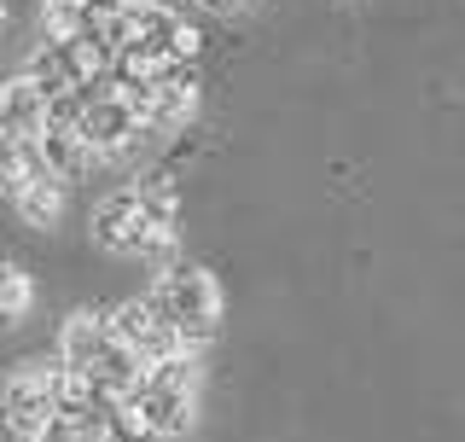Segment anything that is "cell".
<instances>
[{"instance_id": "8", "label": "cell", "mask_w": 465, "mask_h": 442, "mask_svg": "<svg viewBox=\"0 0 465 442\" xmlns=\"http://www.w3.org/2000/svg\"><path fill=\"white\" fill-rule=\"evenodd\" d=\"M0 135L12 140H41L47 135V99L29 76H6L0 82Z\"/></svg>"}, {"instance_id": "3", "label": "cell", "mask_w": 465, "mask_h": 442, "mask_svg": "<svg viewBox=\"0 0 465 442\" xmlns=\"http://www.w3.org/2000/svg\"><path fill=\"white\" fill-rule=\"evenodd\" d=\"M0 425L12 442H41L58 425V402H53V361L47 367H18L0 385Z\"/></svg>"}, {"instance_id": "14", "label": "cell", "mask_w": 465, "mask_h": 442, "mask_svg": "<svg viewBox=\"0 0 465 442\" xmlns=\"http://www.w3.org/2000/svg\"><path fill=\"white\" fill-rule=\"evenodd\" d=\"M203 6H215V12H239V6H251V0H203Z\"/></svg>"}, {"instance_id": "4", "label": "cell", "mask_w": 465, "mask_h": 442, "mask_svg": "<svg viewBox=\"0 0 465 442\" xmlns=\"http://www.w3.org/2000/svg\"><path fill=\"white\" fill-rule=\"evenodd\" d=\"M87 233H94V245L116 250V256H145V245L157 239L163 227H152L140 210V193L134 186H116L94 204V216H87Z\"/></svg>"}, {"instance_id": "10", "label": "cell", "mask_w": 465, "mask_h": 442, "mask_svg": "<svg viewBox=\"0 0 465 442\" xmlns=\"http://www.w3.org/2000/svg\"><path fill=\"white\" fill-rule=\"evenodd\" d=\"M134 193H140V210H145L152 227L181 233V186H174V175L152 169V175H140V181H134Z\"/></svg>"}, {"instance_id": "15", "label": "cell", "mask_w": 465, "mask_h": 442, "mask_svg": "<svg viewBox=\"0 0 465 442\" xmlns=\"http://www.w3.org/2000/svg\"><path fill=\"white\" fill-rule=\"evenodd\" d=\"M0 24H6V0H0Z\"/></svg>"}, {"instance_id": "6", "label": "cell", "mask_w": 465, "mask_h": 442, "mask_svg": "<svg viewBox=\"0 0 465 442\" xmlns=\"http://www.w3.org/2000/svg\"><path fill=\"white\" fill-rule=\"evenodd\" d=\"M111 315H94V308H76V315H70L64 320V332H58V367H70V373H94V367H99V356H105V349H111Z\"/></svg>"}, {"instance_id": "2", "label": "cell", "mask_w": 465, "mask_h": 442, "mask_svg": "<svg viewBox=\"0 0 465 442\" xmlns=\"http://www.w3.org/2000/svg\"><path fill=\"white\" fill-rule=\"evenodd\" d=\"M134 414L145 419V437H157V442H174V437L193 431V414H198V349H181V356L145 367Z\"/></svg>"}, {"instance_id": "1", "label": "cell", "mask_w": 465, "mask_h": 442, "mask_svg": "<svg viewBox=\"0 0 465 442\" xmlns=\"http://www.w3.org/2000/svg\"><path fill=\"white\" fill-rule=\"evenodd\" d=\"M145 297H152L157 315L181 332L186 349H203L215 337V326H222V286H215L210 268H198V262H174V268H163Z\"/></svg>"}, {"instance_id": "11", "label": "cell", "mask_w": 465, "mask_h": 442, "mask_svg": "<svg viewBox=\"0 0 465 442\" xmlns=\"http://www.w3.org/2000/svg\"><path fill=\"white\" fill-rule=\"evenodd\" d=\"M64 193H70L64 181H35V186H24V193L12 198V210H18L29 227H58V216H64Z\"/></svg>"}, {"instance_id": "5", "label": "cell", "mask_w": 465, "mask_h": 442, "mask_svg": "<svg viewBox=\"0 0 465 442\" xmlns=\"http://www.w3.org/2000/svg\"><path fill=\"white\" fill-rule=\"evenodd\" d=\"M111 332L123 337V344L134 349L145 367H157V361H169V356H181V349H186V344H181V332H174L169 320L157 315V303H152V297H128V303L111 315Z\"/></svg>"}, {"instance_id": "12", "label": "cell", "mask_w": 465, "mask_h": 442, "mask_svg": "<svg viewBox=\"0 0 465 442\" xmlns=\"http://www.w3.org/2000/svg\"><path fill=\"white\" fill-rule=\"evenodd\" d=\"M29 303H35V286H29V274L18 262H0V326H18L29 315Z\"/></svg>"}, {"instance_id": "7", "label": "cell", "mask_w": 465, "mask_h": 442, "mask_svg": "<svg viewBox=\"0 0 465 442\" xmlns=\"http://www.w3.org/2000/svg\"><path fill=\"white\" fill-rule=\"evenodd\" d=\"M134 135H140V116H134V105H128L123 94H111V99H94V105H87L82 140L94 146L99 157H123L128 146H134Z\"/></svg>"}, {"instance_id": "13", "label": "cell", "mask_w": 465, "mask_h": 442, "mask_svg": "<svg viewBox=\"0 0 465 442\" xmlns=\"http://www.w3.org/2000/svg\"><path fill=\"white\" fill-rule=\"evenodd\" d=\"M82 123H87V94H82V87L47 99V128H53V135H82Z\"/></svg>"}, {"instance_id": "9", "label": "cell", "mask_w": 465, "mask_h": 442, "mask_svg": "<svg viewBox=\"0 0 465 442\" xmlns=\"http://www.w3.org/2000/svg\"><path fill=\"white\" fill-rule=\"evenodd\" d=\"M41 152H47V164H53V175H58L64 186L87 181V175H94V164H105V157H99L82 135H53V128L41 135Z\"/></svg>"}]
</instances>
